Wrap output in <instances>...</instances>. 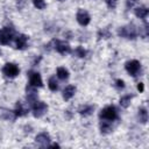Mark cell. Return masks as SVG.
<instances>
[{
  "instance_id": "21",
  "label": "cell",
  "mask_w": 149,
  "mask_h": 149,
  "mask_svg": "<svg viewBox=\"0 0 149 149\" xmlns=\"http://www.w3.org/2000/svg\"><path fill=\"white\" fill-rule=\"evenodd\" d=\"M48 87H49L50 91H52V92H55V91L58 90V83H57V80H56V77H50V78L48 79Z\"/></svg>"
},
{
  "instance_id": "6",
  "label": "cell",
  "mask_w": 149,
  "mask_h": 149,
  "mask_svg": "<svg viewBox=\"0 0 149 149\" xmlns=\"http://www.w3.org/2000/svg\"><path fill=\"white\" fill-rule=\"evenodd\" d=\"M125 68H126L127 72H128L130 76L135 77V76H137L139 71L141 70V63H140L139 61H136V59H132V61H128V62L125 64Z\"/></svg>"
},
{
  "instance_id": "11",
  "label": "cell",
  "mask_w": 149,
  "mask_h": 149,
  "mask_svg": "<svg viewBox=\"0 0 149 149\" xmlns=\"http://www.w3.org/2000/svg\"><path fill=\"white\" fill-rule=\"evenodd\" d=\"M35 141L37 144H40L41 147H49V142H50V135L48 133H40L36 135Z\"/></svg>"
},
{
  "instance_id": "18",
  "label": "cell",
  "mask_w": 149,
  "mask_h": 149,
  "mask_svg": "<svg viewBox=\"0 0 149 149\" xmlns=\"http://www.w3.org/2000/svg\"><path fill=\"white\" fill-rule=\"evenodd\" d=\"M0 116L2 119H5V120H14V119H16V116L14 114V111H9V109H6V108H1Z\"/></svg>"
},
{
  "instance_id": "8",
  "label": "cell",
  "mask_w": 149,
  "mask_h": 149,
  "mask_svg": "<svg viewBox=\"0 0 149 149\" xmlns=\"http://www.w3.org/2000/svg\"><path fill=\"white\" fill-rule=\"evenodd\" d=\"M76 19H77V21H78V23L80 26H87L90 23V21H91L90 14L85 9H81V8L78 9L77 15H76Z\"/></svg>"
},
{
  "instance_id": "32",
  "label": "cell",
  "mask_w": 149,
  "mask_h": 149,
  "mask_svg": "<svg viewBox=\"0 0 149 149\" xmlns=\"http://www.w3.org/2000/svg\"><path fill=\"white\" fill-rule=\"evenodd\" d=\"M0 54H1V50H0Z\"/></svg>"
},
{
  "instance_id": "12",
  "label": "cell",
  "mask_w": 149,
  "mask_h": 149,
  "mask_svg": "<svg viewBox=\"0 0 149 149\" xmlns=\"http://www.w3.org/2000/svg\"><path fill=\"white\" fill-rule=\"evenodd\" d=\"M26 91H27V101L29 104H34L37 100V91H36V87H34L31 85H28L26 87Z\"/></svg>"
},
{
  "instance_id": "4",
  "label": "cell",
  "mask_w": 149,
  "mask_h": 149,
  "mask_svg": "<svg viewBox=\"0 0 149 149\" xmlns=\"http://www.w3.org/2000/svg\"><path fill=\"white\" fill-rule=\"evenodd\" d=\"M31 111H33V115L35 118H41V116H43L47 113L48 106H47L45 102L36 100L34 104H31Z\"/></svg>"
},
{
  "instance_id": "19",
  "label": "cell",
  "mask_w": 149,
  "mask_h": 149,
  "mask_svg": "<svg viewBox=\"0 0 149 149\" xmlns=\"http://www.w3.org/2000/svg\"><path fill=\"white\" fill-rule=\"evenodd\" d=\"M137 116H139V120H140L141 123H147V121H148V112H147V108L140 107L139 108Z\"/></svg>"
},
{
  "instance_id": "25",
  "label": "cell",
  "mask_w": 149,
  "mask_h": 149,
  "mask_svg": "<svg viewBox=\"0 0 149 149\" xmlns=\"http://www.w3.org/2000/svg\"><path fill=\"white\" fill-rule=\"evenodd\" d=\"M33 3L37 9H44L47 7V3L44 0H33Z\"/></svg>"
},
{
  "instance_id": "20",
  "label": "cell",
  "mask_w": 149,
  "mask_h": 149,
  "mask_svg": "<svg viewBox=\"0 0 149 149\" xmlns=\"http://www.w3.org/2000/svg\"><path fill=\"white\" fill-rule=\"evenodd\" d=\"M57 77L61 80H66L69 78V71L65 68H63V66L57 68Z\"/></svg>"
},
{
  "instance_id": "3",
  "label": "cell",
  "mask_w": 149,
  "mask_h": 149,
  "mask_svg": "<svg viewBox=\"0 0 149 149\" xmlns=\"http://www.w3.org/2000/svg\"><path fill=\"white\" fill-rule=\"evenodd\" d=\"M15 35V30L13 27H3L0 29V44L7 45L12 42Z\"/></svg>"
},
{
  "instance_id": "9",
  "label": "cell",
  "mask_w": 149,
  "mask_h": 149,
  "mask_svg": "<svg viewBox=\"0 0 149 149\" xmlns=\"http://www.w3.org/2000/svg\"><path fill=\"white\" fill-rule=\"evenodd\" d=\"M29 85L34 86V87H42L43 86V81H42V77L38 72H29Z\"/></svg>"
},
{
  "instance_id": "17",
  "label": "cell",
  "mask_w": 149,
  "mask_h": 149,
  "mask_svg": "<svg viewBox=\"0 0 149 149\" xmlns=\"http://www.w3.org/2000/svg\"><path fill=\"white\" fill-rule=\"evenodd\" d=\"M134 13H135V15H136L137 17H140V19H146V17L148 16V14H149V9H148L146 6H140V7H136V8L134 9Z\"/></svg>"
},
{
  "instance_id": "2",
  "label": "cell",
  "mask_w": 149,
  "mask_h": 149,
  "mask_svg": "<svg viewBox=\"0 0 149 149\" xmlns=\"http://www.w3.org/2000/svg\"><path fill=\"white\" fill-rule=\"evenodd\" d=\"M99 118L101 120H106V121H114L118 119V111L116 108L113 106V105H109V106H106L104 107L100 113H99Z\"/></svg>"
},
{
  "instance_id": "28",
  "label": "cell",
  "mask_w": 149,
  "mask_h": 149,
  "mask_svg": "<svg viewBox=\"0 0 149 149\" xmlns=\"http://www.w3.org/2000/svg\"><path fill=\"white\" fill-rule=\"evenodd\" d=\"M137 90H139L140 92H143V90H144V85H143V83H139V84H137Z\"/></svg>"
},
{
  "instance_id": "30",
  "label": "cell",
  "mask_w": 149,
  "mask_h": 149,
  "mask_svg": "<svg viewBox=\"0 0 149 149\" xmlns=\"http://www.w3.org/2000/svg\"><path fill=\"white\" fill-rule=\"evenodd\" d=\"M49 147H52V148H59V144H57V143H52V144H50Z\"/></svg>"
},
{
  "instance_id": "23",
  "label": "cell",
  "mask_w": 149,
  "mask_h": 149,
  "mask_svg": "<svg viewBox=\"0 0 149 149\" xmlns=\"http://www.w3.org/2000/svg\"><path fill=\"white\" fill-rule=\"evenodd\" d=\"M111 37V33L108 30V28H102L101 30L98 31V38H109Z\"/></svg>"
},
{
  "instance_id": "14",
  "label": "cell",
  "mask_w": 149,
  "mask_h": 149,
  "mask_svg": "<svg viewBox=\"0 0 149 149\" xmlns=\"http://www.w3.org/2000/svg\"><path fill=\"white\" fill-rule=\"evenodd\" d=\"M74 93H76V87L73 85H69L63 90V99L68 101L74 95Z\"/></svg>"
},
{
  "instance_id": "15",
  "label": "cell",
  "mask_w": 149,
  "mask_h": 149,
  "mask_svg": "<svg viewBox=\"0 0 149 149\" xmlns=\"http://www.w3.org/2000/svg\"><path fill=\"white\" fill-rule=\"evenodd\" d=\"M93 111H94V106H92V105H81L78 108V113L81 116H88L93 113Z\"/></svg>"
},
{
  "instance_id": "24",
  "label": "cell",
  "mask_w": 149,
  "mask_h": 149,
  "mask_svg": "<svg viewBox=\"0 0 149 149\" xmlns=\"http://www.w3.org/2000/svg\"><path fill=\"white\" fill-rule=\"evenodd\" d=\"M73 54L77 56V57H79V58H84L85 56H86V54H87V51L83 48V47H77L76 49H74V51H73Z\"/></svg>"
},
{
  "instance_id": "31",
  "label": "cell",
  "mask_w": 149,
  "mask_h": 149,
  "mask_svg": "<svg viewBox=\"0 0 149 149\" xmlns=\"http://www.w3.org/2000/svg\"><path fill=\"white\" fill-rule=\"evenodd\" d=\"M57 1H61L62 2V1H65V0H57Z\"/></svg>"
},
{
  "instance_id": "10",
  "label": "cell",
  "mask_w": 149,
  "mask_h": 149,
  "mask_svg": "<svg viewBox=\"0 0 149 149\" xmlns=\"http://www.w3.org/2000/svg\"><path fill=\"white\" fill-rule=\"evenodd\" d=\"M27 43H28V36L24 34H20L16 36L15 38V47L19 50H24L27 48Z\"/></svg>"
},
{
  "instance_id": "16",
  "label": "cell",
  "mask_w": 149,
  "mask_h": 149,
  "mask_svg": "<svg viewBox=\"0 0 149 149\" xmlns=\"http://www.w3.org/2000/svg\"><path fill=\"white\" fill-rule=\"evenodd\" d=\"M112 130H113V126H112V122L111 121L102 120L100 122V132H101V134L106 135V134H109Z\"/></svg>"
},
{
  "instance_id": "27",
  "label": "cell",
  "mask_w": 149,
  "mask_h": 149,
  "mask_svg": "<svg viewBox=\"0 0 149 149\" xmlns=\"http://www.w3.org/2000/svg\"><path fill=\"white\" fill-rule=\"evenodd\" d=\"M115 86H116V88L122 90V88L125 87V81H123L122 79H116V80H115Z\"/></svg>"
},
{
  "instance_id": "7",
  "label": "cell",
  "mask_w": 149,
  "mask_h": 149,
  "mask_svg": "<svg viewBox=\"0 0 149 149\" xmlns=\"http://www.w3.org/2000/svg\"><path fill=\"white\" fill-rule=\"evenodd\" d=\"M54 48L55 50L61 54V55H65V54H70L71 52V47L69 45V43H66L65 41H59V40H55L54 41Z\"/></svg>"
},
{
  "instance_id": "29",
  "label": "cell",
  "mask_w": 149,
  "mask_h": 149,
  "mask_svg": "<svg viewBox=\"0 0 149 149\" xmlns=\"http://www.w3.org/2000/svg\"><path fill=\"white\" fill-rule=\"evenodd\" d=\"M135 2H136V0H127V7H128V8L132 7Z\"/></svg>"
},
{
  "instance_id": "22",
  "label": "cell",
  "mask_w": 149,
  "mask_h": 149,
  "mask_svg": "<svg viewBox=\"0 0 149 149\" xmlns=\"http://www.w3.org/2000/svg\"><path fill=\"white\" fill-rule=\"evenodd\" d=\"M132 98H133V95H128V94L121 97V98H120V105H121L122 107L127 108V107L130 105V100H132Z\"/></svg>"
},
{
  "instance_id": "26",
  "label": "cell",
  "mask_w": 149,
  "mask_h": 149,
  "mask_svg": "<svg viewBox=\"0 0 149 149\" xmlns=\"http://www.w3.org/2000/svg\"><path fill=\"white\" fill-rule=\"evenodd\" d=\"M106 1V5L109 9H114L118 5V0H105Z\"/></svg>"
},
{
  "instance_id": "5",
  "label": "cell",
  "mask_w": 149,
  "mask_h": 149,
  "mask_svg": "<svg viewBox=\"0 0 149 149\" xmlns=\"http://www.w3.org/2000/svg\"><path fill=\"white\" fill-rule=\"evenodd\" d=\"M20 72V69L14 63H6L2 68V73L8 78H15Z\"/></svg>"
},
{
  "instance_id": "1",
  "label": "cell",
  "mask_w": 149,
  "mask_h": 149,
  "mask_svg": "<svg viewBox=\"0 0 149 149\" xmlns=\"http://www.w3.org/2000/svg\"><path fill=\"white\" fill-rule=\"evenodd\" d=\"M118 34L120 37H123L127 40H135L137 37V30L134 24H127V26L120 27L118 30Z\"/></svg>"
},
{
  "instance_id": "13",
  "label": "cell",
  "mask_w": 149,
  "mask_h": 149,
  "mask_svg": "<svg viewBox=\"0 0 149 149\" xmlns=\"http://www.w3.org/2000/svg\"><path fill=\"white\" fill-rule=\"evenodd\" d=\"M28 113V108L24 106V104L22 101H17L15 105V109H14V114L15 116H24Z\"/></svg>"
}]
</instances>
